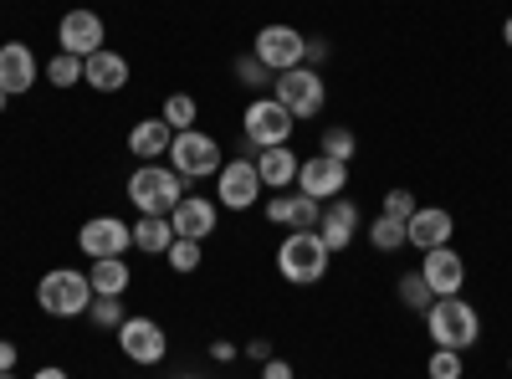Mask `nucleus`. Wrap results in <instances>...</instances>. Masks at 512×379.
Returning a JSON list of instances; mask_svg holds the SVG:
<instances>
[{"label":"nucleus","mask_w":512,"mask_h":379,"mask_svg":"<svg viewBox=\"0 0 512 379\" xmlns=\"http://www.w3.org/2000/svg\"><path fill=\"white\" fill-rule=\"evenodd\" d=\"M425 333H431V344L436 349H456L466 354L477 339H482V313L472 308L456 292V298H436L431 308H425Z\"/></svg>","instance_id":"1"},{"label":"nucleus","mask_w":512,"mask_h":379,"mask_svg":"<svg viewBox=\"0 0 512 379\" xmlns=\"http://www.w3.org/2000/svg\"><path fill=\"white\" fill-rule=\"evenodd\" d=\"M190 195V180L185 175H175L169 164H139L134 175H128V200H134V210L139 216H169L180 200Z\"/></svg>","instance_id":"2"},{"label":"nucleus","mask_w":512,"mask_h":379,"mask_svg":"<svg viewBox=\"0 0 512 379\" xmlns=\"http://www.w3.org/2000/svg\"><path fill=\"white\" fill-rule=\"evenodd\" d=\"M93 303V282L88 272H77V267H52V272H41L36 282V308L47 313V318H82Z\"/></svg>","instance_id":"3"},{"label":"nucleus","mask_w":512,"mask_h":379,"mask_svg":"<svg viewBox=\"0 0 512 379\" xmlns=\"http://www.w3.org/2000/svg\"><path fill=\"white\" fill-rule=\"evenodd\" d=\"M277 272L292 287H313L328 277V246L318 231H287L277 246Z\"/></svg>","instance_id":"4"},{"label":"nucleus","mask_w":512,"mask_h":379,"mask_svg":"<svg viewBox=\"0 0 512 379\" xmlns=\"http://www.w3.org/2000/svg\"><path fill=\"white\" fill-rule=\"evenodd\" d=\"M272 98H277L292 118H318L323 103H328V82H323L318 67H287V72H277V82H272Z\"/></svg>","instance_id":"5"},{"label":"nucleus","mask_w":512,"mask_h":379,"mask_svg":"<svg viewBox=\"0 0 512 379\" xmlns=\"http://www.w3.org/2000/svg\"><path fill=\"white\" fill-rule=\"evenodd\" d=\"M221 164H226V149L205 129H185V134H175V144H169V170L185 175V180L221 175Z\"/></svg>","instance_id":"6"},{"label":"nucleus","mask_w":512,"mask_h":379,"mask_svg":"<svg viewBox=\"0 0 512 379\" xmlns=\"http://www.w3.org/2000/svg\"><path fill=\"white\" fill-rule=\"evenodd\" d=\"M292 129H297V118H292L272 93H256V98L246 103V113H241V134H246L256 149H277V144H287Z\"/></svg>","instance_id":"7"},{"label":"nucleus","mask_w":512,"mask_h":379,"mask_svg":"<svg viewBox=\"0 0 512 379\" xmlns=\"http://www.w3.org/2000/svg\"><path fill=\"white\" fill-rule=\"evenodd\" d=\"M118 354H123L128 364H139V369L164 364V354H169V333H164V323H154V318H134V313H128V318H123V328H118Z\"/></svg>","instance_id":"8"},{"label":"nucleus","mask_w":512,"mask_h":379,"mask_svg":"<svg viewBox=\"0 0 512 379\" xmlns=\"http://www.w3.org/2000/svg\"><path fill=\"white\" fill-rule=\"evenodd\" d=\"M251 57L262 62V67H272V72L303 67V57H308V36L297 31V26H282V21H272V26H262V31H256V47H251Z\"/></svg>","instance_id":"9"},{"label":"nucleus","mask_w":512,"mask_h":379,"mask_svg":"<svg viewBox=\"0 0 512 379\" xmlns=\"http://www.w3.org/2000/svg\"><path fill=\"white\" fill-rule=\"evenodd\" d=\"M262 175H256V159L236 154L221 164V175H216V205L221 210H251L256 200H262Z\"/></svg>","instance_id":"10"},{"label":"nucleus","mask_w":512,"mask_h":379,"mask_svg":"<svg viewBox=\"0 0 512 379\" xmlns=\"http://www.w3.org/2000/svg\"><path fill=\"white\" fill-rule=\"evenodd\" d=\"M103 36H108L103 16L93 6H77V11H67L57 21V52H72V57L88 62L93 52H103Z\"/></svg>","instance_id":"11"},{"label":"nucleus","mask_w":512,"mask_h":379,"mask_svg":"<svg viewBox=\"0 0 512 379\" xmlns=\"http://www.w3.org/2000/svg\"><path fill=\"white\" fill-rule=\"evenodd\" d=\"M77 246L88 251V257H128L134 251V226H128L123 216H93V221H82L77 231Z\"/></svg>","instance_id":"12"},{"label":"nucleus","mask_w":512,"mask_h":379,"mask_svg":"<svg viewBox=\"0 0 512 379\" xmlns=\"http://www.w3.org/2000/svg\"><path fill=\"white\" fill-rule=\"evenodd\" d=\"M297 190L313 195V200H333L349 190V164L344 159H328V154H313L297 164Z\"/></svg>","instance_id":"13"},{"label":"nucleus","mask_w":512,"mask_h":379,"mask_svg":"<svg viewBox=\"0 0 512 379\" xmlns=\"http://www.w3.org/2000/svg\"><path fill=\"white\" fill-rule=\"evenodd\" d=\"M359 226H364V216H359V205H354L349 195L323 200L318 236H323V246H328V257H333V251H349V246H354V236H359Z\"/></svg>","instance_id":"14"},{"label":"nucleus","mask_w":512,"mask_h":379,"mask_svg":"<svg viewBox=\"0 0 512 379\" xmlns=\"http://www.w3.org/2000/svg\"><path fill=\"white\" fill-rule=\"evenodd\" d=\"M267 221L272 226H287V231H318L323 221V200L303 195V190H277L267 200Z\"/></svg>","instance_id":"15"},{"label":"nucleus","mask_w":512,"mask_h":379,"mask_svg":"<svg viewBox=\"0 0 512 379\" xmlns=\"http://www.w3.org/2000/svg\"><path fill=\"white\" fill-rule=\"evenodd\" d=\"M169 221H175V236H190V241H210L221 231V205L205 200V195H185L175 210H169Z\"/></svg>","instance_id":"16"},{"label":"nucleus","mask_w":512,"mask_h":379,"mask_svg":"<svg viewBox=\"0 0 512 379\" xmlns=\"http://www.w3.org/2000/svg\"><path fill=\"white\" fill-rule=\"evenodd\" d=\"M41 82V62H36V52L26 47V41H6L0 47V88H6L11 98H21V93H31Z\"/></svg>","instance_id":"17"},{"label":"nucleus","mask_w":512,"mask_h":379,"mask_svg":"<svg viewBox=\"0 0 512 379\" xmlns=\"http://www.w3.org/2000/svg\"><path fill=\"white\" fill-rule=\"evenodd\" d=\"M420 277L431 282L436 298H456L461 282H466V262H461V251H456V246H436V251H425V257H420Z\"/></svg>","instance_id":"18"},{"label":"nucleus","mask_w":512,"mask_h":379,"mask_svg":"<svg viewBox=\"0 0 512 379\" xmlns=\"http://www.w3.org/2000/svg\"><path fill=\"white\" fill-rule=\"evenodd\" d=\"M405 236H410V246H420V251L451 246V236H456V216H451L446 205H420L415 216L405 221Z\"/></svg>","instance_id":"19"},{"label":"nucleus","mask_w":512,"mask_h":379,"mask_svg":"<svg viewBox=\"0 0 512 379\" xmlns=\"http://www.w3.org/2000/svg\"><path fill=\"white\" fill-rule=\"evenodd\" d=\"M128 77H134V67H128V57L113 52V47H103V52H93L88 62H82V82H88L93 93H123Z\"/></svg>","instance_id":"20"},{"label":"nucleus","mask_w":512,"mask_h":379,"mask_svg":"<svg viewBox=\"0 0 512 379\" xmlns=\"http://www.w3.org/2000/svg\"><path fill=\"white\" fill-rule=\"evenodd\" d=\"M169 144H175V129H169L164 118H139L134 129H128V149H134V159H144V164L164 159Z\"/></svg>","instance_id":"21"},{"label":"nucleus","mask_w":512,"mask_h":379,"mask_svg":"<svg viewBox=\"0 0 512 379\" xmlns=\"http://www.w3.org/2000/svg\"><path fill=\"white\" fill-rule=\"evenodd\" d=\"M297 159L287 144H277V149H256V175H262V185L267 190H292L297 185Z\"/></svg>","instance_id":"22"},{"label":"nucleus","mask_w":512,"mask_h":379,"mask_svg":"<svg viewBox=\"0 0 512 379\" xmlns=\"http://www.w3.org/2000/svg\"><path fill=\"white\" fill-rule=\"evenodd\" d=\"M88 282H93V298H123L128 282H134V267H128L123 257H98Z\"/></svg>","instance_id":"23"},{"label":"nucleus","mask_w":512,"mask_h":379,"mask_svg":"<svg viewBox=\"0 0 512 379\" xmlns=\"http://www.w3.org/2000/svg\"><path fill=\"white\" fill-rule=\"evenodd\" d=\"M169 241H175V221L169 216H139L134 221V251H144V257H164Z\"/></svg>","instance_id":"24"},{"label":"nucleus","mask_w":512,"mask_h":379,"mask_svg":"<svg viewBox=\"0 0 512 379\" xmlns=\"http://www.w3.org/2000/svg\"><path fill=\"white\" fill-rule=\"evenodd\" d=\"M369 246L374 251H384V257H390V251H400V246H410V236H405V221H395V216H379L369 221Z\"/></svg>","instance_id":"25"},{"label":"nucleus","mask_w":512,"mask_h":379,"mask_svg":"<svg viewBox=\"0 0 512 379\" xmlns=\"http://www.w3.org/2000/svg\"><path fill=\"white\" fill-rule=\"evenodd\" d=\"M164 262H169V272H180V277L200 272V262H205V241L175 236V241H169V251H164Z\"/></svg>","instance_id":"26"},{"label":"nucleus","mask_w":512,"mask_h":379,"mask_svg":"<svg viewBox=\"0 0 512 379\" xmlns=\"http://www.w3.org/2000/svg\"><path fill=\"white\" fill-rule=\"evenodd\" d=\"M395 292H400V303L410 308V313H425L436 303V292H431V282L420 277V267L415 272H400V282H395Z\"/></svg>","instance_id":"27"},{"label":"nucleus","mask_w":512,"mask_h":379,"mask_svg":"<svg viewBox=\"0 0 512 379\" xmlns=\"http://www.w3.org/2000/svg\"><path fill=\"white\" fill-rule=\"evenodd\" d=\"M164 123H169V129H175V134H185V129H195V118H200V103L190 98V93H169L164 98V113H159Z\"/></svg>","instance_id":"28"},{"label":"nucleus","mask_w":512,"mask_h":379,"mask_svg":"<svg viewBox=\"0 0 512 379\" xmlns=\"http://www.w3.org/2000/svg\"><path fill=\"white\" fill-rule=\"evenodd\" d=\"M41 77H47L52 88H77V82H82V57H72V52H52V62L41 67Z\"/></svg>","instance_id":"29"},{"label":"nucleus","mask_w":512,"mask_h":379,"mask_svg":"<svg viewBox=\"0 0 512 379\" xmlns=\"http://www.w3.org/2000/svg\"><path fill=\"white\" fill-rule=\"evenodd\" d=\"M318 154H328V159H354L359 154V139H354V129H338V123H333V129H323V139H318Z\"/></svg>","instance_id":"30"},{"label":"nucleus","mask_w":512,"mask_h":379,"mask_svg":"<svg viewBox=\"0 0 512 379\" xmlns=\"http://www.w3.org/2000/svg\"><path fill=\"white\" fill-rule=\"evenodd\" d=\"M88 318L98 323V328H123V318H128V308H123V298H93L88 303Z\"/></svg>","instance_id":"31"},{"label":"nucleus","mask_w":512,"mask_h":379,"mask_svg":"<svg viewBox=\"0 0 512 379\" xmlns=\"http://www.w3.org/2000/svg\"><path fill=\"white\" fill-rule=\"evenodd\" d=\"M425 374H431V379H461L466 374V359L456 349H436L431 364H425Z\"/></svg>","instance_id":"32"},{"label":"nucleus","mask_w":512,"mask_h":379,"mask_svg":"<svg viewBox=\"0 0 512 379\" xmlns=\"http://www.w3.org/2000/svg\"><path fill=\"white\" fill-rule=\"evenodd\" d=\"M236 77L246 82V88H256V93H262V88H272V82H277V72H272V67H262V62H256L251 52L236 62Z\"/></svg>","instance_id":"33"},{"label":"nucleus","mask_w":512,"mask_h":379,"mask_svg":"<svg viewBox=\"0 0 512 379\" xmlns=\"http://www.w3.org/2000/svg\"><path fill=\"white\" fill-rule=\"evenodd\" d=\"M384 216H395V221H410L415 216V210H420V200L410 195V190H384Z\"/></svg>","instance_id":"34"},{"label":"nucleus","mask_w":512,"mask_h":379,"mask_svg":"<svg viewBox=\"0 0 512 379\" xmlns=\"http://www.w3.org/2000/svg\"><path fill=\"white\" fill-rule=\"evenodd\" d=\"M262 379H297V374H292L287 359H267V364H262Z\"/></svg>","instance_id":"35"},{"label":"nucleus","mask_w":512,"mask_h":379,"mask_svg":"<svg viewBox=\"0 0 512 379\" xmlns=\"http://www.w3.org/2000/svg\"><path fill=\"white\" fill-rule=\"evenodd\" d=\"M236 354H241V349H236L231 339H216V344H210V359H216V364H231Z\"/></svg>","instance_id":"36"},{"label":"nucleus","mask_w":512,"mask_h":379,"mask_svg":"<svg viewBox=\"0 0 512 379\" xmlns=\"http://www.w3.org/2000/svg\"><path fill=\"white\" fill-rule=\"evenodd\" d=\"M16 359H21V349H16L11 339H0V374H11V369H16Z\"/></svg>","instance_id":"37"},{"label":"nucleus","mask_w":512,"mask_h":379,"mask_svg":"<svg viewBox=\"0 0 512 379\" xmlns=\"http://www.w3.org/2000/svg\"><path fill=\"white\" fill-rule=\"evenodd\" d=\"M246 354H251L256 364H267V359H272V339H251V344H246Z\"/></svg>","instance_id":"38"},{"label":"nucleus","mask_w":512,"mask_h":379,"mask_svg":"<svg viewBox=\"0 0 512 379\" xmlns=\"http://www.w3.org/2000/svg\"><path fill=\"white\" fill-rule=\"evenodd\" d=\"M318 62H328V41H308V57H303V67H318Z\"/></svg>","instance_id":"39"},{"label":"nucleus","mask_w":512,"mask_h":379,"mask_svg":"<svg viewBox=\"0 0 512 379\" xmlns=\"http://www.w3.org/2000/svg\"><path fill=\"white\" fill-rule=\"evenodd\" d=\"M31 379H72V374H67V369H57V364H47V369H36Z\"/></svg>","instance_id":"40"},{"label":"nucleus","mask_w":512,"mask_h":379,"mask_svg":"<svg viewBox=\"0 0 512 379\" xmlns=\"http://www.w3.org/2000/svg\"><path fill=\"white\" fill-rule=\"evenodd\" d=\"M502 41H507V47H512V16L502 21Z\"/></svg>","instance_id":"41"},{"label":"nucleus","mask_w":512,"mask_h":379,"mask_svg":"<svg viewBox=\"0 0 512 379\" xmlns=\"http://www.w3.org/2000/svg\"><path fill=\"white\" fill-rule=\"evenodd\" d=\"M6 108H11V93H6V88H0V113H6Z\"/></svg>","instance_id":"42"},{"label":"nucleus","mask_w":512,"mask_h":379,"mask_svg":"<svg viewBox=\"0 0 512 379\" xmlns=\"http://www.w3.org/2000/svg\"><path fill=\"white\" fill-rule=\"evenodd\" d=\"M0 379H16V369H11V374H0Z\"/></svg>","instance_id":"43"},{"label":"nucleus","mask_w":512,"mask_h":379,"mask_svg":"<svg viewBox=\"0 0 512 379\" xmlns=\"http://www.w3.org/2000/svg\"><path fill=\"white\" fill-rule=\"evenodd\" d=\"M180 379H195V374H180Z\"/></svg>","instance_id":"44"},{"label":"nucleus","mask_w":512,"mask_h":379,"mask_svg":"<svg viewBox=\"0 0 512 379\" xmlns=\"http://www.w3.org/2000/svg\"><path fill=\"white\" fill-rule=\"evenodd\" d=\"M507 369H512V354H507Z\"/></svg>","instance_id":"45"}]
</instances>
